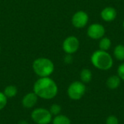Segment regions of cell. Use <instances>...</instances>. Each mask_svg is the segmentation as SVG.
Wrapping results in <instances>:
<instances>
[{"instance_id":"cell-1","label":"cell","mask_w":124,"mask_h":124,"mask_svg":"<svg viewBox=\"0 0 124 124\" xmlns=\"http://www.w3.org/2000/svg\"><path fill=\"white\" fill-rule=\"evenodd\" d=\"M33 92L44 100H52L58 93V86L55 81L49 77L39 78L33 84Z\"/></svg>"},{"instance_id":"cell-2","label":"cell","mask_w":124,"mask_h":124,"mask_svg":"<svg viewBox=\"0 0 124 124\" xmlns=\"http://www.w3.org/2000/svg\"><path fill=\"white\" fill-rule=\"evenodd\" d=\"M92 65L100 70H108L113 66V58L112 55L100 49L94 51L90 57Z\"/></svg>"},{"instance_id":"cell-3","label":"cell","mask_w":124,"mask_h":124,"mask_svg":"<svg viewBox=\"0 0 124 124\" xmlns=\"http://www.w3.org/2000/svg\"><path fill=\"white\" fill-rule=\"evenodd\" d=\"M33 70L34 73L40 78L49 77L54 70V65L52 61L47 58H38L33 62Z\"/></svg>"},{"instance_id":"cell-4","label":"cell","mask_w":124,"mask_h":124,"mask_svg":"<svg viewBox=\"0 0 124 124\" xmlns=\"http://www.w3.org/2000/svg\"><path fill=\"white\" fill-rule=\"evenodd\" d=\"M86 85L81 81H73L72 82L67 90L68 96L73 100H78L81 99L86 93Z\"/></svg>"},{"instance_id":"cell-5","label":"cell","mask_w":124,"mask_h":124,"mask_svg":"<svg viewBox=\"0 0 124 124\" xmlns=\"http://www.w3.org/2000/svg\"><path fill=\"white\" fill-rule=\"evenodd\" d=\"M31 119L36 124H49L52 121V116L49 110L38 108L32 111Z\"/></svg>"},{"instance_id":"cell-6","label":"cell","mask_w":124,"mask_h":124,"mask_svg":"<svg viewBox=\"0 0 124 124\" xmlns=\"http://www.w3.org/2000/svg\"><path fill=\"white\" fill-rule=\"evenodd\" d=\"M87 36L93 40H100L105 36V28L99 23H92L87 28Z\"/></svg>"},{"instance_id":"cell-7","label":"cell","mask_w":124,"mask_h":124,"mask_svg":"<svg viewBox=\"0 0 124 124\" xmlns=\"http://www.w3.org/2000/svg\"><path fill=\"white\" fill-rule=\"evenodd\" d=\"M79 46V40L74 36L67 37L62 43V49L64 52L68 54H73L76 53L78 50Z\"/></svg>"},{"instance_id":"cell-8","label":"cell","mask_w":124,"mask_h":124,"mask_svg":"<svg viewBox=\"0 0 124 124\" xmlns=\"http://www.w3.org/2000/svg\"><path fill=\"white\" fill-rule=\"evenodd\" d=\"M89 15L83 10H79L73 15L71 21L75 28H83L86 26L89 23Z\"/></svg>"},{"instance_id":"cell-9","label":"cell","mask_w":124,"mask_h":124,"mask_svg":"<svg viewBox=\"0 0 124 124\" xmlns=\"http://www.w3.org/2000/svg\"><path fill=\"white\" fill-rule=\"evenodd\" d=\"M100 17L105 22H112L117 17V11L113 7H106L100 12Z\"/></svg>"},{"instance_id":"cell-10","label":"cell","mask_w":124,"mask_h":124,"mask_svg":"<svg viewBox=\"0 0 124 124\" xmlns=\"http://www.w3.org/2000/svg\"><path fill=\"white\" fill-rule=\"evenodd\" d=\"M38 96L33 92L26 94L22 99V105L26 109L33 108L38 102Z\"/></svg>"},{"instance_id":"cell-11","label":"cell","mask_w":124,"mask_h":124,"mask_svg":"<svg viewBox=\"0 0 124 124\" xmlns=\"http://www.w3.org/2000/svg\"><path fill=\"white\" fill-rule=\"evenodd\" d=\"M121 79L119 78L118 75L110 76L106 81V86L108 89L111 90H115L119 87L121 85Z\"/></svg>"},{"instance_id":"cell-12","label":"cell","mask_w":124,"mask_h":124,"mask_svg":"<svg viewBox=\"0 0 124 124\" xmlns=\"http://www.w3.org/2000/svg\"><path fill=\"white\" fill-rule=\"evenodd\" d=\"M113 56L118 60L121 62L124 61V45L118 44L113 49Z\"/></svg>"},{"instance_id":"cell-13","label":"cell","mask_w":124,"mask_h":124,"mask_svg":"<svg viewBox=\"0 0 124 124\" xmlns=\"http://www.w3.org/2000/svg\"><path fill=\"white\" fill-rule=\"evenodd\" d=\"M112 46L111 39L108 37H102L99 41V49L108 52Z\"/></svg>"},{"instance_id":"cell-14","label":"cell","mask_w":124,"mask_h":124,"mask_svg":"<svg viewBox=\"0 0 124 124\" xmlns=\"http://www.w3.org/2000/svg\"><path fill=\"white\" fill-rule=\"evenodd\" d=\"M80 78L81 81L84 84L89 83L92 79V73L88 68H84L81 70L80 73Z\"/></svg>"},{"instance_id":"cell-15","label":"cell","mask_w":124,"mask_h":124,"mask_svg":"<svg viewBox=\"0 0 124 124\" xmlns=\"http://www.w3.org/2000/svg\"><path fill=\"white\" fill-rule=\"evenodd\" d=\"M52 124H71L70 119L65 115H57L52 119Z\"/></svg>"},{"instance_id":"cell-16","label":"cell","mask_w":124,"mask_h":124,"mask_svg":"<svg viewBox=\"0 0 124 124\" xmlns=\"http://www.w3.org/2000/svg\"><path fill=\"white\" fill-rule=\"evenodd\" d=\"M3 93L7 97V99L8 98H13L17 94V89L16 86H15L13 85H9V86H7V87H5Z\"/></svg>"},{"instance_id":"cell-17","label":"cell","mask_w":124,"mask_h":124,"mask_svg":"<svg viewBox=\"0 0 124 124\" xmlns=\"http://www.w3.org/2000/svg\"><path fill=\"white\" fill-rule=\"evenodd\" d=\"M49 112L52 114V116H56L57 115H60L62 110V108L60 105L58 104H53L50 106L49 108Z\"/></svg>"},{"instance_id":"cell-18","label":"cell","mask_w":124,"mask_h":124,"mask_svg":"<svg viewBox=\"0 0 124 124\" xmlns=\"http://www.w3.org/2000/svg\"><path fill=\"white\" fill-rule=\"evenodd\" d=\"M7 104V97L3 92H0V110H3Z\"/></svg>"},{"instance_id":"cell-19","label":"cell","mask_w":124,"mask_h":124,"mask_svg":"<svg viewBox=\"0 0 124 124\" xmlns=\"http://www.w3.org/2000/svg\"><path fill=\"white\" fill-rule=\"evenodd\" d=\"M105 124H119V121L116 116H110L107 118Z\"/></svg>"},{"instance_id":"cell-20","label":"cell","mask_w":124,"mask_h":124,"mask_svg":"<svg viewBox=\"0 0 124 124\" xmlns=\"http://www.w3.org/2000/svg\"><path fill=\"white\" fill-rule=\"evenodd\" d=\"M117 75L119 76V78L124 81V62H122L117 69Z\"/></svg>"},{"instance_id":"cell-21","label":"cell","mask_w":124,"mask_h":124,"mask_svg":"<svg viewBox=\"0 0 124 124\" xmlns=\"http://www.w3.org/2000/svg\"><path fill=\"white\" fill-rule=\"evenodd\" d=\"M64 61H65V62L67 63V64H70V63L73 62V57H72L71 54H67V55L65 57Z\"/></svg>"},{"instance_id":"cell-22","label":"cell","mask_w":124,"mask_h":124,"mask_svg":"<svg viewBox=\"0 0 124 124\" xmlns=\"http://www.w3.org/2000/svg\"><path fill=\"white\" fill-rule=\"evenodd\" d=\"M18 124H28V121H26L25 120H20L19 122H18Z\"/></svg>"},{"instance_id":"cell-23","label":"cell","mask_w":124,"mask_h":124,"mask_svg":"<svg viewBox=\"0 0 124 124\" xmlns=\"http://www.w3.org/2000/svg\"><path fill=\"white\" fill-rule=\"evenodd\" d=\"M122 25H123V28H124V21H123V24H122Z\"/></svg>"},{"instance_id":"cell-24","label":"cell","mask_w":124,"mask_h":124,"mask_svg":"<svg viewBox=\"0 0 124 124\" xmlns=\"http://www.w3.org/2000/svg\"><path fill=\"white\" fill-rule=\"evenodd\" d=\"M0 49H1V48H0Z\"/></svg>"}]
</instances>
